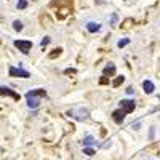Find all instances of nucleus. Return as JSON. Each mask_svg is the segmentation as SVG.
I'll return each instance as SVG.
<instances>
[{"instance_id": "nucleus-1", "label": "nucleus", "mask_w": 160, "mask_h": 160, "mask_svg": "<svg viewBox=\"0 0 160 160\" xmlns=\"http://www.w3.org/2000/svg\"><path fill=\"white\" fill-rule=\"evenodd\" d=\"M66 114H68L71 118L78 120V122H82V120H87V118L90 117V111H88L87 108H72V109H69Z\"/></svg>"}, {"instance_id": "nucleus-2", "label": "nucleus", "mask_w": 160, "mask_h": 160, "mask_svg": "<svg viewBox=\"0 0 160 160\" xmlns=\"http://www.w3.org/2000/svg\"><path fill=\"white\" fill-rule=\"evenodd\" d=\"M15 47L21 53L28 55V53L31 51V48H32V42H31V40H15Z\"/></svg>"}, {"instance_id": "nucleus-3", "label": "nucleus", "mask_w": 160, "mask_h": 160, "mask_svg": "<svg viewBox=\"0 0 160 160\" xmlns=\"http://www.w3.org/2000/svg\"><path fill=\"white\" fill-rule=\"evenodd\" d=\"M120 109H123L127 114L135 112V109H136L135 99H122V101H120Z\"/></svg>"}, {"instance_id": "nucleus-4", "label": "nucleus", "mask_w": 160, "mask_h": 160, "mask_svg": "<svg viewBox=\"0 0 160 160\" xmlns=\"http://www.w3.org/2000/svg\"><path fill=\"white\" fill-rule=\"evenodd\" d=\"M8 72H10V77H19V78H29L31 77V74L28 71H24L21 68H13V66H10Z\"/></svg>"}, {"instance_id": "nucleus-5", "label": "nucleus", "mask_w": 160, "mask_h": 160, "mask_svg": "<svg viewBox=\"0 0 160 160\" xmlns=\"http://www.w3.org/2000/svg\"><path fill=\"white\" fill-rule=\"evenodd\" d=\"M125 117H127V112H125L123 109H120V108L112 112V120H114L117 125H122L123 120H125Z\"/></svg>"}, {"instance_id": "nucleus-6", "label": "nucleus", "mask_w": 160, "mask_h": 160, "mask_svg": "<svg viewBox=\"0 0 160 160\" xmlns=\"http://www.w3.org/2000/svg\"><path fill=\"white\" fill-rule=\"evenodd\" d=\"M85 29H87L90 34H96V32H99V31L102 29V26H101V22H98V21H87V22H85Z\"/></svg>"}, {"instance_id": "nucleus-7", "label": "nucleus", "mask_w": 160, "mask_h": 160, "mask_svg": "<svg viewBox=\"0 0 160 160\" xmlns=\"http://www.w3.org/2000/svg\"><path fill=\"white\" fill-rule=\"evenodd\" d=\"M142 90H144L146 95H152L154 90H155V85H154L152 80H149V78L144 80V82H142Z\"/></svg>"}, {"instance_id": "nucleus-8", "label": "nucleus", "mask_w": 160, "mask_h": 160, "mask_svg": "<svg viewBox=\"0 0 160 160\" xmlns=\"http://www.w3.org/2000/svg\"><path fill=\"white\" fill-rule=\"evenodd\" d=\"M0 95H3V96H11L13 99H19V98H21L18 93H15L13 90H10L8 87H0Z\"/></svg>"}, {"instance_id": "nucleus-9", "label": "nucleus", "mask_w": 160, "mask_h": 160, "mask_svg": "<svg viewBox=\"0 0 160 160\" xmlns=\"http://www.w3.org/2000/svg\"><path fill=\"white\" fill-rule=\"evenodd\" d=\"M26 99H28V108L29 109H37L40 106V99L42 98H35V96H26Z\"/></svg>"}, {"instance_id": "nucleus-10", "label": "nucleus", "mask_w": 160, "mask_h": 160, "mask_svg": "<svg viewBox=\"0 0 160 160\" xmlns=\"http://www.w3.org/2000/svg\"><path fill=\"white\" fill-rule=\"evenodd\" d=\"M26 96H35V98H45L47 96V90L43 88H37V90H32V91H28Z\"/></svg>"}, {"instance_id": "nucleus-11", "label": "nucleus", "mask_w": 160, "mask_h": 160, "mask_svg": "<svg viewBox=\"0 0 160 160\" xmlns=\"http://www.w3.org/2000/svg\"><path fill=\"white\" fill-rule=\"evenodd\" d=\"M115 71H117V69H115V64H114V62H109V64L102 69V74H104L106 77H108V75L112 77V75H115Z\"/></svg>"}, {"instance_id": "nucleus-12", "label": "nucleus", "mask_w": 160, "mask_h": 160, "mask_svg": "<svg viewBox=\"0 0 160 160\" xmlns=\"http://www.w3.org/2000/svg\"><path fill=\"white\" fill-rule=\"evenodd\" d=\"M131 42V40L128 38V37H123V38H120L118 42H117V48H123V47H127L128 43Z\"/></svg>"}, {"instance_id": "nucleus-13", "label": "nucleus", "mask_w": 160, "mask_h": 160, "mask_svg": "<svg viewBox=\"0 0 160 160\" xmlns=\"http://www.w3.org/2000/svg\"><path fill=\"white\" fill-rule=\"evenodd\" d=\"M123 82H125V77H123V75H118V77L114 80V82H112V87H114V88H117V87L122 85Z\"/></svg>"}, {"instance_id": "nucleus-14", "label": "nucleus", "mask_w": 160, "mask_h": 160, "mask_svg": "<svg viewBox=\"0 0 160 160\" xmlns=\"http://www.w3.org/2000/svg\"><path fill=\"white\" fill-rule=\"evenodd\" d=\"M28 5H29L28 0H18V2H16V8L18 10H26V8H28Z\"/></svg>"}, {"instance_id": "nucleus-15", "label": "nucleus", "mask_w": 160, "mask_h": 160, "mask_svg": "<svg viewBox=\"0 0 160 160\" xmlns=\"http://www.w3.org/2000/svg\"><path fill=\"white\" fill-rule=\"evenodd\" d=\"M93 144H96V141H95V138L93 136H85L83 138V146H93Z\"/></svg>"}, {"instance_id": "nucleus-16", "label": "nucleus", "mask_w": 160, "mask_h": 160, "mask_svg": "<svg viewBox=\"0 0 160 160\" xmlns=\"http://www.w3.org/2000/svg\"><path fill=\"white\" fill-rule=\"evenodd\" d=\"M13 29H15L16 32H21V31H22V22L18 21V19H16V21H13Z\"/></svg>"}, {"instance_id": "nucleus-17", "label": "nucleus", "mask_w": 160, "mask_h": 160, "mask_svg": "<svg viewBox=\"0 0 160 160\" xmlns=\"http://www.w3.org/2000/svg\"><path fill=\"white\" fill-rule=\"evenodd\" d=\"M117 21H118V15H117V13H112V15H111V26H115Z\"/></svg>"}, {"instance_id": "nucleus-18", "label": "nucleus", "mask_w": 160, "mask_h": 160, "mask_svg": "<svg viewBox=\"0 0 160 160\" xmlns=\"http://www.w3.org/2000/svg\"><path fill=\"white\" fill-rule=\"evenodd\" d=\"M61 51H62L61 48H55V50H53V53H51V55H50V58L53 59V58H56V56H59V55H61Z\"/></svg>"}, {"instance_id": "nucleus-19", "label": "nucleus", "mask_w": 160, "mask_h": 160, "mask_svg": "<svg viewBox=\"0 0 160 160\" xmlns=\"http://www.w3.org/2000/svg\"><path fill=\"white\" fill-rule=\"evenodd\" d=\"M83 154H87V155H95V149H91V148H83Z\"/></svg>"}, {"instance_id": "nucleus-20", "label": "nucleus", "mask_w": 160, "mask_h": 160, "mask_svg": "<svg viewBox=\"0 0 160 160\" xmlns=\"http://www.w3.org/2000/svg\"><path fill=\"white\" fill-rule=\"evenodd\" d=\"M50 40H51L50 37H43V38H42V42H40V45H42V47H47V45L50 43Z\"/></svg>"}, {"instance_id": "nucleus-21", "label": "nucleus", "mask_w": 160, "mask_h": 160, "mask_svg": "<svg viewBox=\"0 0 160 160\" xmlns=\"http://www.w3.org/2000/svg\"><path fill=\"white\" fill-rule=\"evenodd\" d=\"M99 83H101V85H106V83H109V77H106V75H102V78L99 80Z\"/></svg>"}, {"instance_id": "nucleus-22", "label": "nucleus", "mask_w": 160, "mask_h": 160, "mask_svg": "<svg viewBox=\"0 0 160 160\" xmlns=\"http://www.w3.org/2000/svg\"><path fill=\"white\" fill-rule=\"evenodd\" d=\"M125 91H127V95H133V93H135V88H133V87H128Z\"/></svg>"}, {"instance_id": "nucleus-23", "label": "nucleus", "mask_w": 160, "mask_h": 160, "mask_svg": "<svg viewBox=\"0 0 160 160\" xmlns=\"http://www.w3.org/2000/svg\"><path fill=\"white\" fill-rule=\"evenodd\" d=\"M64 72H66V74H75V69H66Z\"/></svg>"}, {"instance_id": "nucleus-24", "label": "nucleus", "mask_w": 160, "mask_h": 160, "mask_svg": "<svg viewBox=\"0 0 160 160\" xmlns=\"http://www.w3.org/2000/svg\"><path fill=\"white\" fill-rule=\"evenodd\" d=\"M139 127H141V123H139V122H136V123H133V128H135V130H139Z\"/></svg>"}, {"instance_id": "nucleus-25", "label": "nucleus", "mask_w": 160, "mask_h": 160, "mask_svg": "<svg viewBox=\"0 0 160 160\" xmlns=\"http://www.w3.org/2000/svg\"><path fill=\"white\" fill-rule=\"evenodd\" d=\"M158 99H160V95H158Z\"/></svg>"}]
</instances>
